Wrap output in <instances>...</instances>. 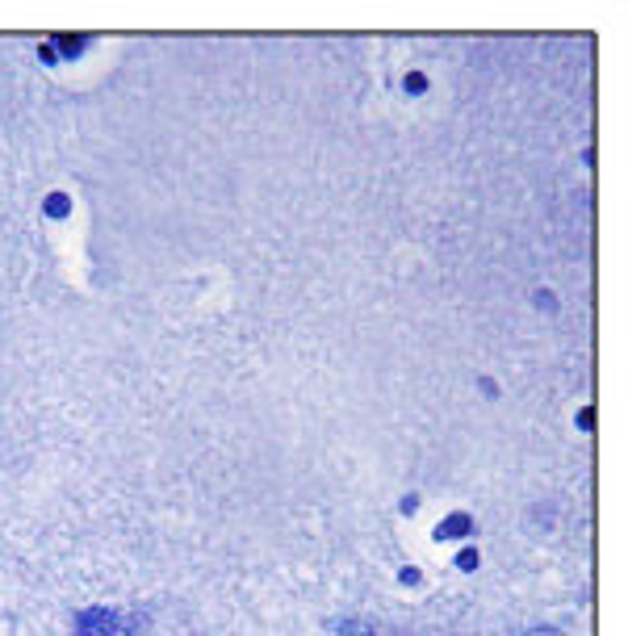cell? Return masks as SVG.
<instances>
[{"label": "cell", "instance_id": "cell-1", "mask_svg": "<svg viewBox=\"0 0 628 636\" xmlns=\"http://www.w3.org/2000/svg\"><path fill=\"white\" fill-rule=\"evenodd\" d=\"M76 636H139V619L126 615V611L92 607L76 619Z\"/></svg>", "mask_w": 628, "mask_h": 636}, {"label": "cell", "instance_id": "cell-2", "mask_svg": "<svg viewBox=\"0 0 628 636\" xmlns=\"http://www.w3.org/2000/svg\"><path fill=\"white\" fill-rule=\"evenodd\" d=\"M46 209H51V214H55V218H59V214H67V197H63V193H55V197H51V205H46Z\"/></svg>", "mask_w": 628, "mask_h": 636}]
</instances>
